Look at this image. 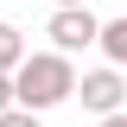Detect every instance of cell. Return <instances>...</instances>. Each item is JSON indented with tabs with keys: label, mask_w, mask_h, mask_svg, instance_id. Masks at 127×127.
<instances>
[{
	"label": "cell",
	"mask_w": 127,
	"mask_h": 127,
	"mask_svg": "<svg viewBox=\"0 0 127 127\" xmlns=\"http://www.w3.org/2000/svg\"><path fill=\"white\" fill-rule=\"evenodd\" d=\"M13 102H19V95H13V70H0V114L13 108Z\"/></svg>",
	"instance_id": "52a82bcc"
},
{
	"label": "cell",
	"mask_w": 127,
	"mask_h": 127,
	"mask_svg": "<svg viewBox=\"0 0 127 127\" xmlns=\"http://www.w3.org/2000/svg\"><path fill=\"white\" fill-rule=\"evenodd\" d=\"M102 51H108V64L127 70V13L121 19H102Z\"/></svg>",
	"instance_id": "277c9868"
},
{
	"label": "cell",
	"mask_w": 127,
	"mask_h": 127,
	"mask_svg": "<svg viewBox=\"0 0 127 127\" xmlns=\"http://www.w3.org/2000/svg\"><path fill=\"white\" fill-rule=\"evenodd\" d=\"M76 95H83V108L102 121V114H121V102H127V83H121V64H108V70H89V76L76 83Z\"/></svg>",
	"instance_id": "3957f363"
},
{
	"label": "cell",
	"mask_w": 127,
	"mask_h": 127,
	"mask_svg": "<svg viewBox=\"0 0 127 127\" xmlns=\"http://www.w3.org/2000/svg\"><path fill=\"white\" fill-rule=\"evenodd\" d=\"M45 38L64 51V57H76V51L102 45V19H95L89 6H57V13H51V26H45Z\"/></svg>",
	"instance_id": "7a4b0ae2"
},
{
	"label": "cell",
	"mask_w": 127,
	"mask_h": 127,
	"mask_svg": "<svg viewBox=\"0 0 127 127\" xmlns=\"http://www.w3.org/2000/svg\"><path fill=\"white\" fill-rule=\"evenodd\" d=\"M26 57H32V51H26V38H19V26L0 19V70H19Z\"/></svg>",
	"instance_id": "5b68a950"
},
{
	"label": "cell",
	"mask_w": 127,
	"mask_h": 127,
	"mask_svg": "<svg viewBox=\"0 0 127 127\" xmlns=\"http://www.w3.org/2000/svg\"><path fill=\"white\" fill-rule=\"evenodd\" d=\"M102 127H127V108H121V114H102Z\"/></svg>",
	"instance_id": "ba28073f"
},
{
	"label": "cell",
	"mask_w": 127,
	"mask_h": 127,
	"mask_svg": "<svg viewBox=\"0 0 127 127\" xmlns=\"http://www.w3.org/2000/svg\"><path fill=\"white\" fill-rule=\"evenodd\" d=\"M57 6H89V0H57Z\"/></svg>",
	"instance_id": "9c48e42d"
},
{
	"label": "cell",
	"mask_w": 127,
	"mask_h": 127,
	"mask_svg": "<svg viewBox=\"0 0 127 127\" xmlns=\"http://www.w3.org/2000/svg\"><path fill=\"white\" fill-rule=\"evenodd\" d=\"M0 127H38V108H19V102H13V108L0 114Z\"/></svg>",
	"instance_id": "8992f818"
},
{
	"label": "cell",
	"mask_w": 127,
	"mask_h": 127,
	"mask_svg": "<svg viewBox=\"0 0 127 127\" xmlns=\"http://www.w3.org/2000/svg\"><path fill=\"white\" fill-rule=\"evenodd\" d=\"M76 64L64 57V51H32L26 64H19L13 70V95H19V108H57V102H70V95H76Z\"/></svg>",
	"instance_id": "6da1fadb"
}]
</instances>
